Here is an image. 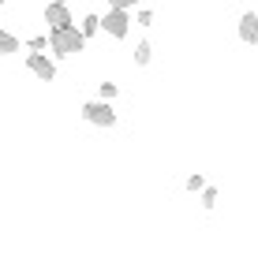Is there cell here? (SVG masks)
Segmentation results:
<instances>
[{
	"label": "cell",
	"instance_id": "10",
	"mask_svg": "<svg viewBox=\"0 0 258 261\" xmlns=\"http://www.w3.org/2000/svg\"><path fill=\"white\" fill-rule=\"evenodd\" d=\"M198 194H202V205H206V209H214V205H217V191H214V187H202Z\"/></svg>",
	"mask_w": 258,
	"mask_h": 261
},
{
	"label": "cell",
	"instance_id": "8",
	"mask_svg": "<svg viewBox=\"0 0 258 261\" xmlns=\"http://www.w3.org/2000/svg\"><path fill=\"white\" fill-rule=\"evenodd\" d=\"M19 53V38H11L8 30H0V56H15Z\"/></svg>",
	"mask_w": 258,
	"mask_h": 261
},
{
	"label": "cell",
	"instance_id": "12",
	"mask_svg": "<svg viewBox=\"0 0 258 261\" xmlns=\"http://www.w3.org/2000/svg\"><path fill=\"white\" fill-rule=\"evenodd\" d=\"M202 175H191V179H187V191H191V194H198V191H202Z\"/></svg>",
	"mask_w": 258,
	"mask_h": 261
},
{
	"label": "cell",
	"instance_id": "7",
	"mask_svg": "<svg viewBox=\"0 0 258 261\" xmlns=\"http://www.w3.org/2000/svg\"><path fill=\"white\" fill-rule=\"evenodd\" d=\"M150 60H154V45H150V41H138V45H135V64L146 67Z\"/></svg>",
	"mask_w": 258,
	"mask_h": 261
},
{
	"label": "cell",
	"instance_id": "5",
	"mask_svg": "<svg viewBox=\"0 0 258 261\" xmlns=\"http://www.w3.org/2000/svg\"><path fill=\"white\" fill-rule=\"evenodd\" d=\"M45 22H49V30L67 27V22H72V8H67V4H53V0H49V8H45Z\"/></svg>",
	"mask_w": 258,
	"mask_h": 261
},
{
	"label": "cell",
	"instance_id": "2",
	"mask_svg": "<svg viewBox=\"0 0 258 261\" xmlns=\"http://www.w3.org/2000/svg\"><path fill=\"white\" fill-rule=\"evenodd\" d=\"M98 27L109 34V38H127V30H131V15H127L124 8H109L105 15H98Z\"/></svg>",
	"mask_w": 258,
	"mask_h": 261
},
{
	"label": "cell",
	"instance_id": "3",
	"mask_svg": "<svg viewBox=\"0 0 258 261\" xmlns=\"http://www.w3.org/2000/svg\"><path fill=\"white\" fill-rule=\"evenodd\" d=\"M83 120L93 127H116V112L109 109V101H90L83 105Z\"/></svg>",
	"mask_w": 258,
	"mask_h": 261
},
{
	"label": "cell",
	"instance_id": "17",
	"mask_svg": "<svg viewBox=\"0 0 258 261\" xmlns=\"http://www.w3.org/2000/svg\"><path fill=\"white\" fill-rule=\"evenodd\" d=\"M0 4H4V0H0Z\"/></svg>",
	"mask_w": 258,
	"mask_h": 261
},
{
	"label": "cell",
	"instance_id": "16",
	"mask_svg": "<svg viewBox=\"0 0 258 261\" xmlns=\"http://www.w3.org/2000/svg\"><path fill=\"white\" fill-rule=\"evenodd\" d=\"M53 4H67V0H53Z\"/></svg>",
	"mask_w": 258,
	"mask_h": 261
},
{
	"label": "cell",
	"instance_id": "6",
	"mask_svg": "<svg viewBox=\"0 0 258 261\" xmlns=\"http://www.w3.org/2000/svg\"><path fill=\"white\" fill-rule=\"evenodd\" d=\"M240 41H247V45H258V15H254V11L240 15Z\"/></svg>",
	"mask_w": 258,
	"mask_h": 261
},
{
	"label": "cell",
	"instance_id": "1",
	"mask_svg": "<svg viewBox=\"0 0 258 261\" xmlns=\"http://www.w3.org/2000/svg\"><path fill=\"white\" fill-rule=\"evenodd\" d=\"M45 45H49L56 56H79V53H83V45H86V38L79 34L75 22H67V27H56L49 38H45Z\"/></svg>",
	"mask_w": 258,
	"mask_h": 261
},
{
	"label": "cell",
	"instance_id": "11",
	"mask_svg": "<svg viewBox=\"0 0 258 261\" xmlns=\"http://www.w3.org/2000/svg\"><path fill=\"white\" fill-rule=\"evenodd\" d=\"M116 93H120V90H116V82H101L98 97H101V101H109V97H116Z\"/></svg>",
	"mask_w": 258,
	"mask_h": 261
},
{
	"label": "cell",
	"instance_id": "9",
	"mask_svg": "<svg viewBox=\"0 0 258 261\" xmlns=\"http://www.w3.org/2000/svg\"><path fill=\"white\" fill-rule=\"evenodd\" d=\"M98 30H101V27H98V15H86V19H83V27H79V34H83V38H93Z\"/></svg>",
	"mask_w": 258,
	"mask_h": 261
},
{
	"label": "cell",
	"instance_id": "4",
	"mask_svg": "<svg viewBox=\"0 0 258 261\" xmlns=\"http://www.w3.org/2000/svg\"><path fill=\"white\" fill-rule=\"evenodd\" d=\"M27 67H30L41 82H53V79H56V64L49 60V56H41V53H30V56H27Z\"/></svg>",
	"mask_w": 258,
	"mask_h": 261
},
{
	"label": "cell",
	"instance_id": "13",
	"mask_svg": "<svg viewBox=\"0 0 258 261\" xmlns=\"http://www.w3.org/2000/svg\"><path fill=\"white\" fill-rule=\"evenodd\" d=\"M27 49H30V53H41V49H45V38H30Z\"/></svg>",
	"mask_w": 258,
	"mask_h": 261
},
{
	"label": "cell",
	"instance_id": "15",
	"mask_svg": "<svg viewBox=\"0 0 258 261\" xmlns=\"http://www.w3.org/2000/svg\"><path fill=\"white\" fill-rule=\"evenodd\" d=\"M138 22H143V27H150V22H154V11L143 8V11H138Z\"/></svg>",
	"mask_w": 258,
	"mask_h": 261
},
{
	"label": "cell",
	"instance_id": "14",
	"mask_svg": "<svg viewBox=\"0 0 258 261\" xmlns=\"http://www.w3.org/2000/svg\"><path fill=\"white\" fill-rule=\"evenodd\" d=\"M112 8H124V11H131V4H138V0H109Z\"/></svg>",
	"mask_w": 258,
	"mask_h": 261
}]
</instances>
